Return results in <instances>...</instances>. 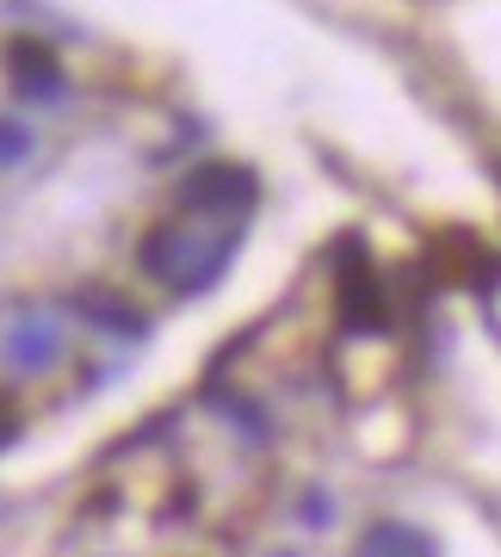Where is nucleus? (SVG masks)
I'll list each match as a JSON object with an SVG mask.
<instances>
[{
	"label": "nucleus",
	"instance_id": "nucleus-7",
	"mask_svg": "<svg viewBox=\"0 0 501 557\" xmlns=\"http://www.w3.org/2000/svg\"><path fill=\"white\" fill-rule=\"evenodd\" d=\"M75 317H87V322H100V329H112V335H142L149 322L130 310V304H112V298H100V292H87V298H75Z\"/></svg>",
	"mask_w": 501,
	"mask_h": 557
},
{
	"label": "nucleus",
	"instance_id": "nucleus-5",
	"mask_svg": "<svg viewBox=\"0 0 501 557\" xmlns=\"http://www.w3.org/2000/svg\"><path fill=\"white\" fill-rule=\"evenodd\" d=\"M13 87H20L25 100H38V106H50V100H62V62L50 57V44H13Z\"/></svg>",
	"mask_w": 501,
	"mask_h": 557
},
{
	"label": "nucleus",
	"instance_id": "nucleus-4",
	"mask_svg": "<svg viewBox=\"0 0 501 557\" xmlns=\"http://www.w3.org/2000/svg\"><path fill=\"white\" fill-rule=\"evenodd\" d=\"M0 354H7V366L13 372H50L62 359V329L50 317H25L7 329V341H0Z\"/></svg>",
	"mask_w": 501,
	"mask_h": 557
},
{
	"label": "nucleus",
	"instance_id": "nucleus-8",
	"mask_svg": "<svg viewBox=\"0 0 501 557\" xmlns=\"http://www.w3.org/2000/svg\"><path fill=\"white\" fill-rule=\"evenodd\" d=\"M25 156H32V131L20 119H0V168H13Z\"/></svg>",
	"mask_w": 501,
	"mask_h": 557
},
{
	"label": "nucleus",
	"instance_id": "nucleus-9",
	"mask_svg": "<svg viewBox=\"0 0 501 557\" xmlns=\"http://www.w3.org/2000/svg\"><path fill=\"white\" fill-rule=\"evenodd\" d=\"M7 440H20V421L13 416H0V446H7Z\"/></svg>",
	"mask_w": 501,
	"mask_h": 557
},
{
	"label": "nucleus",
	"instance_id": "nucleus-1",
	"mask_svg": "<svg viewBox=\"0 0 501 557\" xmlns=\"http://www.w3.org/2000/svg\"><path fill=\"white\" fill-rule=\"evenodd\" d=\"M229 260H236V223L199 218V211H186L180 223H161V230H149V242H142V273L161 278V285L180 292V298L217 285Z\"/></svg>",
	"mask_w": 501,
	"mask_h": 557
},
{
	"label": "nucleus",
	"instance_id": "nucleus-6",
	"mask_svg": "<svg viewBox=\"0 0 501 557\" xmlns=\"http://www.w3.org/2000/svg\"><path fill=\"white\" fill-rule=\"evenodd\" d=\"M360 557H440L434 552V539L422 527H402V520H384L372 533L360 539Z\"/></svg>",
	"mask_w": 501,
	"mask_h": 557
},
{
	"label": "nucleus",
	"instance_id": "nucleus-3",
	"mask_svg": "<svg viewBox=\"0 0 501 557\" xmlns=\"http://www.w3.org/2000/svg\"><path fill=\"white\" fill-rule=\"evenodd\" d=\"M335 273H341V322L360 335V329H384V278L372 273V260L353 236L341 242V255H335Z\"/></svg>",
	"mask_w": 501,
	"mask_h": 557
},
{
	"label": "nucleus",
	"instance_id": "nucleus-2",
	"mask_svg": "<svg viewBox=\"0 0 501 557\" xmlns=\"http://www.w3.org/2000/svg\"><path fill=\"white\" fill-rule=\"evenodd\" d=\"M261 199V180L248 174V168H199V174H186L180 186V211H199V218H223V223H241Z\"/></svg>",
	"mask_w": 501,
	"mask_h": 557
}]
</instances>
